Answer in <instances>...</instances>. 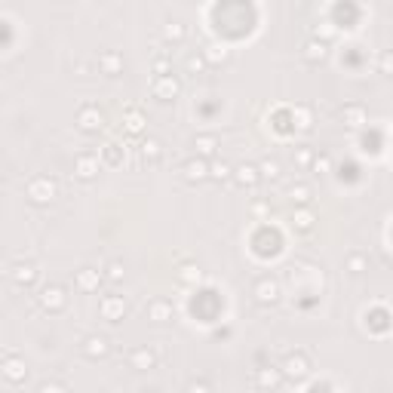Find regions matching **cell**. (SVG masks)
<instances>
[{
    "instance_id": "8fae6325",
    "label": "cell",
    "mask_w": 393,
    "mask_h": 393,
    "mask_svg": "<svg viewBox=\"0 0 393 393\" xmlns=\"http://www.w3.org/2000/svg\"><path fill=\"white\" fill-rule=\"evenodd\" d=\"M77 172H80L83 178H92L95 175V160L92 157H80V160H77Z\"/></svg>"
},
{
    "instance_id": "44dd1931",
    "label": "cell",
    "mask_w": 393,
    "mask_h": 393,
    "mask_svg": "<svg viewBox=\"0 0 393 393\" xmlns=\"http://www.w3.org/2000/svg\"><path fill=\"white\" fill-rule=\"evenodd\" d=\"M310 224H313V215H310V212H298V215H295V227H301V230H307Z\"/></svg>"
},
{
    "instance_id": "277c9868",
    "label": "cell",
    "mask_w": 393,
    "mask_h": 393,
    "mask_svg": "<svg viewBox=\"0 0 393 393\" xmlns=\"http://www.w3.org/2000/svg\"><path fill=\"white\" fill-rule=\"evenodd\" d=\"M99 126H102V114H99L95 108H86V111H80V129L92 132V129H99Z\"/></svg>"
},
{
    "instance_id": "3957f363",
    "label": "cell",
    "mask_w": 393,
    "mask_h": 393,
    "mask_svg": "<svg viewBox=\"0 0 393 393\" xmlns=\"http://www.w3.org/2000/svg\"><path fill=\"white\" fill-rule=\"evenodd\" d=\"M126 310V304H123V298H105L102 301V313H105V320H117V317H120V313Z\"/></svg>"
},
{
    "instance_id": "484cf974",
    "label": "cell",
    "mask_w": 393,
    "mask_h": 393,
    "mask_svg": "<svg viewBox=\"0 0 393 393\" xmlns=\"http://www.w3.org/2000/svg\"><path fill=\"white\" fill-rule=\"evenodd\" d=\"M230 175V166L227 163H215L212 166V178H227Z\"/></svg>"
},
{
    "instance_id": "83f0119b",
    "label": "cell",
    "mask_w": 393,
    "mask_h": 393,
    "mask_svg": "<svg viewBox=\"0 0 393 393\" xmlns=\"http://www.w3.org/2000/svg\"><path fill=\"white\" fill-rule=\"evenodd\" d=\"M187 68H190V71H200V68H203V59H200V56H197V59H190V62H187Z\"/></svg>"
},
{
    "instance_id": "603a6c76",
    "label": "cell",
    "mask_w": 393,
    "mask_h": 393,
    "mask_svg": "<svg viewBox=\"0 0 393 393\" xmlns=\"http://www.w3.org/2000/svg\"><path fill=\"white\" fill-rule=\"evenodd\" d=\"M344 117H350V120H353L350 126H360V123H363V111H360V108H347Z\"/></svg>"
},
{
    "instance_id": "cb8c5ba5",
    "label": "cell",
    "mask_w": 393,
    "mask_h": 393,
    "mask_svg": "<svg viewBox=\"0 0 393 393\" xmlns=\"http://www.w3.org/2000/svg\"><path fill=\"white\" fill-rule=\"evenodd\" d=\"M102 62L108 65V74H114V71H117V65H120V56H117V53H108Z\"/></svg>"
},
{
    "instance_id": "e0dca14e",
    "label": "cell",
    "mask_w": 393,
    "mask_h": 393,
    "mask_svg": "<svg viewBox=\"0 0 393 393\" xmlns=\"http://www.w3.org/2000/svg\"><path fill=\"white\" fill-rule=\"evenodd\" d=\"M273 298H277V286L264 280V283L258 286V301H273Z\"/></svg>"
},
{
    "instance_id": "7c38bea8",
    "label": "cell",
    "mask_w": 393,
    "mask_h": 393,
    "mask_svg": "<svg viewBox=\"0 0 393 393\" xmlns=\"http://www.w3.org/2000/svg\"><path fill=\"white\" fill-rule=\"evenodd\" d=\"M13 280H16V283H31V280H34V267H31V264H19V267L13 270Z\"/></svg>"
},
{
    "instance_id": "ffe728a7",
    "label": "cell",
    "mask_w": 393,
    "mask_h": 393,
    "mask_svg": "<svg viewBox=\"0 0 393 393\" xmlns=\"http://www.w3.org/2000/svg\"><path fill=\"white\" fill-rule=\"evenodd\" d=\"M307 59H323L326 56V46L323 43H307V53H304Z\"/></svg>"
},
{
    "instance_id": "5bb4252c",
    "label": "cell",
    "mask_w": 393,
    "mask_h": 393,
    "mask_svg": "<svg viewBox=\"0 0 393 393\" xmlns=\"http://www.w3.org/2000/svg\"><path fill=\"white\" fill-rule=\"evenodd\" d=\"M4 375H7L10 381H22V378H25V366L13 360V363H7V366H4Z\"/></svg>"
},
{
    "instance_id": "4316f807",
    "label": "cell",
    "mask_w": 393,
    "mask_h": 393,
    "mask_svg": "<svg viewBox=\"0 0 393 393\" xmlns=\"http://www.w3.org/2000/svg\"><path fill=\"white\" fill-rule=\"evenodd\" d=\"M298 126H301V129H307V126H310V117H307V111H304V108H298Z\"/></svg>"
},
{
    "instance_id": "7a4b0ae2",
    "label": "cell",
    "mask_w": 393,
    "mask_h": 393,
    "mask_svg": "<svg viewBox=\"0 0 393 393\" xmlns=\"http://www.w3.org/2000/svg\"><path fill=\"white\" fill-rule=\"evenodd\" d=\"M175 92H178V80H172L169 74H160V77H157V83H154V95L160 99V102L172 99Z\"/></svg>"
},
{
    "instance_id": "5b68a950",
    "label": "cell",
    "mask_w": 393,
    "mask_h": 393,
    "mask_svg": "<svg viewBox=\"0 0 393 393\" xmlns=\"http://www.w3.org/2000/svg\"><path fill=\"white\" fill-rule=\"evenodd\" d=\"M40 304H43V307H62V304H65V295H62V289H59V286H50V289H43V295H40Z\"/></svg>"
},
{
    "instance_id": "f1b7e54d",
    "label": "cell",
    "mask_w": 393,
    "mask_h": 393,
    "mask_svg": "<svg viewBox=\"0 0 393 393\" xmlns=\"http://www.w3.org/2000/svg\"><path fill=\"white\" fill-rule=\"evenodd\" d=\"M166 37H181V28H178V25H169V28H166Z\"/></svg>"
},
{
    "instance_id": "8992f818",
    "label": "cell",
    "mask_w": 393,
    "mask_h": 393,
    "mask_svg": "<svg viewBox=\"0 0 393 393\" xmlns=\"http://www.w3.org/2000/svg\"><path fill=\"white\" fill-rule=\"evenodd\" d=\"M184 175H187V181H200V178L209 175V169H206L203 160H190V163L184 166Z\"/></svg>"
},
{
    "instance_id": "6da1fadb",
    "label": "cell",
    "mask_w": 393,
    "mask_h": 393,
    "mask_svg": "<svg viewBox=\"0 0 393 393\" xmlns=\"http://www.w3.org/2000/svg\"><path fill=\"white\" fill-rule=\"evenodd\" d=\"M28 197H31L34 203H50L53 197H56V181H53V178H46V175L34 178V181L28 184Z\"/></svg>"
},
{
    "instance_id": "4fadbf2b",
    "label": "cell",
    "mask_w": 393,
    "mask_h": 393,
    "mask_svg": "<svg viewBox=\"0 0 393 393\" xmlns=\"http://www.w3.org/2000/svg\"><path fill=\"white\" fill-rule=\"evenodd\" d=\"M123 123H126V129H129V132H141V126H144V117H141L138 111H129Z\"/></svg>"
},
{
    "instance_id": "d6986e66",
    "label": "cell",
    "mask_w": 393,
    "mask_h": 393,
    "mask_svg": "<svg viewBox=\"0 0 393 393\" xmlns=\"http://www.w3.org/2000/svg\"><path fill=\"white\" fill-rule=\"evenodd\" d=\"M304 369H307V366H304V360H301V357H298V360L292 357V360L286 363V372H289V375H304Z\"/></svg>"
},
{
    "instance_id": "52a82bcc",
    "label": "cell",
    "mask_w": 393,
    "mask_h": 393,
    "mask_svg": "<svg viewBox=\"0 0 393 393\" xmlns=\"http://www.w3.org/2000/svg\"><path fill=\"white\" fill-rule=\"evenodd\" d=\"M151 317H154L157 323H166V320L172 317V310H169V304H163V301H154V304H151Z\"/></svg>"
},
{
    "instance_id": "9c48e42d",
    "label": "cell",
    "mask_w": 393,
    "mask_h": 393,
    "mask_svg": "<svg viewBox=\"0 0 393 393\" xmlns=\"http://www.w3.org/2000/svg\"><path fill=\"white\" fill-rule=\"evenodd\" d=\"M237 181L240 184H255L258 181V169L255 166H240L237 169Z\"/></svg>"
},
{
    "instance_id": "4dcf8cb0",
    "label": "cell",
    "mask_w": 393,
    "mask_h": 393,
    "mask_svg": "<svg viewBox=\"0 0 393 393\" xmlns=\"http://www.w3.org/2000/svg\"><path fill=\"white\" fill-rule=\"evenodd\" d=\"M317 169H329V157H320V160H317Z\"/></svg>"
},
{
    "instance_id": "d4e9b609",
    "label": "cell",
    "mask_w": 393,
    "mask_h": 393,
    "mask_svg": "<svg viewBox=\"0 0 393 393\" xmlns=\"http://www.w3.org/2000/svg\"><path fill=\"white\" fill-rule=\"evenodd\" d=\"M292 200L307 203V200H310V190H307V187H292Z\"/></svg>"
},
{
    "instance_id": "9a60e30c",
    "label": "cell",
    "mask_w": 393,
    "mask_h": 393,
    "mask_svg": "<svg viewBox=\"0 0 393 393\" xmlns=\"http://www.w3.org/2000/svg\"><path fill=\"white\" fill-rule=\"evenodd\" d=\"M193 148H197V154H203V157H209V154H215V138H209V135H203V138H197V141H193Z\"/></svg>"
},
{
    "instance_id": "f546056e",
    "label": "cell",
    "mask_w": 393,
    "mask_h": 393,
    "mask_svg": "<svg viewBox=\"0 0 393 393\" xmlns=\"http://www.w3.org/2000/svg\"><path fill=\"white\" fill-rule=\"evenodd\" d=\"M111 280H120V264H111Z\"/></svg>"
},
{
    "instance_id": "ac0fdd59",
    "label": "cell",
    "mask_w": 393,
    "mask_h": 393,
    "mask_svg": "<svg viewBox=\"0 0 393 393\" xmlns=\"http://www.w3.org/2000/svg\"><path fill=\"white\" fill-rule=\"evenodd\" d=\"M141 154H144V157H151V160H157V157H160V144H157L154 138H148V141L141 144Z\"/></svg>"
},
{
    "instance_id": "7402d4cb",
    "label": "cell",
    "mask_w": 393,
    "mask_h": 393,
    "mask_svg": "<svg viewBox=\"0 0 393 393\" xmlns=\"http://www.w3.org/2000/svg\"><path fill=\"white\" fill-rule=\"evenodd\" d=\"M261 172L270 175V178H277V175H280V163H277V160H267V163L261 166Z\"/></svg>"
},
{
    "instance_id": "2e32d148",
    "label": "cell",
    "mask_w": 393,
    "mask_h": 393,
    "mask_svg": "<svg viewBox=\"0 0 393 393\" xmlns=\"http://www.w3.org/2000/svg\"><path fill=\"white\" fill-rule=\"evenodd\" d=\"M77 283H80L83 289H95V286H99V273H95V270H83L80 277H77Z\"/></svg>"
},
{
    "instance_id": "ba28073f",
    "label": "cell",
    "mask_w": 393,
    "mask_h": 393,
    "mask_svg": "<svg viewBox=\"0 0 393 393\" xmlns=\"http://www.w3.org/2000/svg\"><path fill=\"white\" fill-rule=\"evenodd\" d=\"M132 366L135 369H151L154 366V353L151 350H135L132 353Z\"/></svg>"
},
{
    "instance_id": "30bf717a",
    "label": "cell",
    "mask_w": 393,
    "mask_h": 393,
    "mask_svg": "<svg viewBox=\"0 0 393 393\" xmlns=\"http://www.w3.org/2000/svg\"><path fill=\"white\" fill-rule=\"evenodd\" d=\"M86 353L89 357H102V353H108V341L105 338H89L86 341Z\"/></svg>"
}]
</instances>
